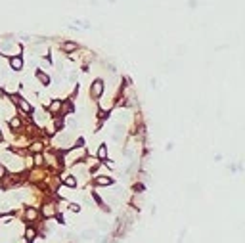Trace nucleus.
Returning a JSON list of instances; mask_svg holds the SVG:
<instances>
[{"label": "nucleus", "instance_id": "nucleus-1", "mask_svg": "<svg viewBox=\"0 0 245 243\" xmlns=\"http://www.w3.org/2000/svg\"><path fill=\"white\" fill-rule=\"evenodd\" d=\"M102 90H103V83H102V81H96V83L92 84V96L100 98V96H102Z\"/></svg>", "mask_w": 245, "mask_h": 243}, {"label": "nucleus", "instance_id": "nucleus-2", "mask_svg": "<svg viewBox=\"0 0 245 243\" xmlns=\"http://www.w3.org/2000/svg\"><path fill=\"white\" fill-rule=\"evenodd\" d=\"M96 184H98V186H109L111 180H109V178H103V176H100V178H96Z\"/></svg>", "mask_w": 245, "mask_h": 243}, {"label": "nucleus", "instance_id": "nucleus-3", "mask_svg": "<svg viewBox=\"0 0 245 243\" xmlns=\"http://www.w3.org/2000/svg\"><path fill=\"white\" fill-rule=\"evenodd\" d=\"M65 186H69V188H75V186H77V180H75L73 176H69V178L65 180Z\"/></svg>", "mask_w": 245, "mask_h": 243}, {"label": "nucleus", "instance_id": "nucleus-4", "mask_svg": "<svg viewBox=\"0 0 245 243\" xmlns=\"http://www.w3.org/2000/svg\"><path fill=\"white\" fill-rule=\"evenodd\" d=\"M12 67H14V69H21V60H19V58H14V60H12Z\"/></svg>", "mask_w": 245, "mask_h": 243}, {"label": "nucleus", "instance_id": "nucleus-5", "mask_svg": "<svg viewBox=\"0 0 245 243\" xmlns=\"http://www.w3.org/2000/svg\"><path fill=\"white\" fill-rule=\"evenodd\" d=\"M10 126H12V128H19V126H21V121H19V119H12V121H10Z\"/></svg>", "mask_w": 245, "mask_h": 243}, {"label": "nucleus", "instance_id": "nucleus-6", "mask_svg": "<svg viewBox=\"0 0 245 243\" xmlns=\"http://www.w3.org/2000/svg\"><path fill=\"white\" fill-rule=\"evenodd\" d=\"M27 218H29V220H35V218H37V211H35V209H29V211H27Z\"/></svg>", "mask_w": 245, "mask_h": 243}, {"label": "nucleus", "instance_id": "nucleus-7", "mask_svg": "<svg viewBox=\"0 0 245 243\" xmlns=\"http://www.w3.org/2000/svg\"><path fill=\"white\" fill-rule=\"evenodd\" d=\"M75 48H77V46H75V44H73V42H67V44H65V46H63V50H65V52H73V50H75Z\"/></svg>", "mask_w": 245, "mask_h": 243}, {"label": "nucleus", "instance_id": "nucleus-8", "mask_svg": "<svg viewBox=\"0 0 245 243\" xmlns=\"http://www.w3.org/2000/svg\"><path fill=\"white\" fill-rule=\"evenodd\" d=\"M19 106H21V109H23V111H31V107H29V103L25 100H19Z\"/></svg>", "mask_w": 245, "mask_h": 243}, {"label": "nucleus", "instance_id": "nucleus-9", "mask_svg": "<svg viewBox=\"0 0 245 243\" xmlns=\"http://www.w3.org/2000/svg\"><path fill=\"white\" fill-rule=\"evenodd\" d=\"M98 155H100V159H105V155H107V153H105V146H102V147H100Z\"/></svg>", "mask_w": 245, "mask_h": 243}, {"label": "nucleus", "instance_id": "nucleus-10", "mask_svg": "<svg viewBox=\"0 0 245 243\" xmlns=\"http://www.w3.org/2000/svg\"><path fill=\"white\" fill-rule=\"evenodd\" d=\"M27 237H29V239L35 237V230H27Z\"/></svg>", "mask_w": 245, "mask_h": 243}, {"label": "nucleus", "instance_id": "nucleus-11", "mask_svg": "<svg viewBox=\"0 0 245 243\" xmlns=\"http://www.w3.org/2000/svg\"><path fill=\"white\" fill-rule=\"evenodd\" d=\"M58 107H60V101H54V103H52V109L56 111V109H58Z\"/></svg>", "mask_w": 245, "mask_h": 243}, {"label": "nucleus", "instance_id": "nucleus-12", "mask_svg": "<svg viewBox=\"0 0 245 243\" xmlns=\"http://www.w3.org/2000/svg\"><path fill=\"white\" fill-rule=\"evenodd\" d=\"M4 174H6V170H4V167L0 165V178H2V176H4Z\"/></svg>", "mask_w": 245, "mask_h": 243}, {"label": "nucleus", "instance_id": "nucleus-13", "mask_svg": "<svg viewBox=\"0 0 245 243\" xmlns=\"http://www.w3.org/2000/svg\"><path fill=\"white\" fill-rule=\"evenodd\" d=\"M0 138H2V132H0Z\"/></svg>", "mask_w": 245, "mask_h": 243}]
</instances>
